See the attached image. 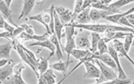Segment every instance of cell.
I'll use <instances>...</instances> for the list:
<instances>
[{
  "label": "cell",
  "mask_w": 134,
  "mask_h": 84,
  "mask_svg": "<svg viewBox=\"0 0 134 84\" xmlns=\"http://www.w3.org/2000/svg\"><path fill=\"white\" fill-rule=\"evenodd\" d=\"M93 63H96L98 66V68L100 71V76L96 79V83H100L103 82H107V81H111L117 79V74L116 71L107 65L103 64L102 62L97 59H93L92 60Z\"/></svg>",
  "instance_id": "obj_1"
},
{
  "label": "cell",
  "mask_w": 134,
  "mask_h": 84,
  "mask_svg": "<svg viewBox=\"0 0 134 84\" xmlns=\"http://www.w3.org/2000/svg\"><path fill=\"white\" fill-rule=\"evenodd\" d=\"M65 30V37H66V44L64 47V50L68 53V59L67 61H70L71 53L74 49L76 48V44L74 41V34L77 33L75 32V28H74L71 24H68L64 25Z\"/></svg>",
  "instance_id": "obj_2"
},
{
  "label": "cell",
  "mask_w": 134,
  "mask_h": 84,
  "mask_svg": "<svg viewBox=\"0 0 134 84\" xmlns=\"http://www.w3.org/2000/svg\"><path fill=\"white\" fill-rule=\"evenodd\" d=\"M107 53H109L110 55V57L113 58V60H114V62L116 63V68H117V79L118 80H124L128 79L126 74L124 72V68L121 66L120 62L119 54L114 50V47L111 45L110 46H108Z\"/></svg>",
  "instance_id": "obj_3"
},
{
  "label": "cell",
  "mask_w": 134,
  "mask_h": 84,
  "mask_svg": "<svg viewBox=\"0 0 134 84\" xmlns=\"http://www.w3.org/2000/svg\"><path fill=\"white\" fill-rule=\"evenodd\" d=\"M76 48L81 50H89L91 49V41L89 40V33L82 32L81 34H77L74 38Z\"/></svg>",
  "instance_id": "obj_4"
},
{
  "label": "cell",
  "mask_w": 134,
  "mask_h": 84,
  "mask_svg": "<svg viewBox=\"0 0 134 84\" xmlns=\"http://www.w3.org/2000/svg\"><path fill=\"white\" fill-rule=\"evenodd\" d=\"M54 11L57 13L59 20L64 25L71 23L73 16V11L64 6H55Z\"/></svg>",
  "instance_id": "obj_5"
},
{
  "label": "cell",
  "mask_w": 134,
  "mask_h": 84,
  "mask_svg": "<svg viewBox=\"0 0 134 84\" xmlns=\"http://www.w3.org/2000/svg\"><path fill=\"white\" fill-rule=\"evenodd\" d=\"M26 69L25 64L19 63L13 67V77L11 80L12 84H28L22 78V71Z\"/></svg>",
  "instance_id": "obj_6"
},
{
  "label": "cell",
  "mask_w": 134,
  "mask_h": 84,
  "mask_svg": "<svg viewBox=\"0 0 134 84\" xmlns=\"http://www.w3.org/2000/svg\"><path fill=\"white\" fill-rule=\"evenodd\" d=\"M83 65L85 67V74L84 76L87 78H93V79H97L100 75V71L99 68L95 66V64L91 61H85L83 63Z\"/></svg>",
  "instance_id": "obj_7"
},
{
  "label": "cell",
  "mask_w": 134,
  "mask_h": 84,
  "mask_svg": "<svg viewBox=\"0 0 134 84\" xmlns=\"http://www.w3.org/2000/svg\"><path fill=\"white\" fill-rule=\"evenodd\" d=\"M130 2H133V0H118V1H114L113 2H111L108 5V10L106 11L107 16L120 13L119 10L120 9V8H122L123 6Z\"/></svg>",
  "instance_id": "obj_8"
},
{
  "label": "cell",
  "mask_w": 134,
  "mask_h": 84,
  "mask_svg": "<svg viewBox=\"0 0 134 84\" xmlns=\"http://www.w3.org/2000/svg\"><path fill=\"white\" fill-rule=\"evenodd\" d=\"M93 59H97L98 61H100V62H102L103 64L107 65V67L112 68L114 71L117 72V68H116V65L113 60V58L110 57V55L109 53H103L101 55H94L92 54L91 58H90V61H91Z\"/></svg>",
  "instance_id": "obj_9"
},
{
  "label": "cell",
  "mask_w": 134,
  "mask_h": 84,
  "mask_svg": "<svg viewBox=\"0 0 134 84\" xmlns=\"http://www.w3.org/2000/svg\"><path fill=\"white\" fill-rule=\"evenodd\" d=\"M0 11L2 13V16L4 18L5 21L7 20L9 21V23L11 25L15 27V28H19V26L17 25L15 21L12 19V11L11 10V9L8 8L6 4L5 3V1L3 0H0Z\"/></svg>",
  "instance_id": "obj_10"
},
{
  "label": "cell",
  "mask_w": 134,
  "mask_h": 84,
  "mask_svg": "<svg viewBox=\"0 0 134 84\" xmlns=\"http://www.w3.org/2000/svg\"><path fill=\"white\" fill-rule=\"evenodd\" d=\"M50 35L46 32L43 34H29L25 32H22L20 35L17 38V39H21L23 41H28V40H33V41H44L45 40H48L49 38Z\"/></svg>",
  "instance_id": "obj_11"
},
{
  "label": "cell",
  "mask_w": 134,
  "mask_h": 84,
  "mask_svg": "<svg viewBox=\"0 0 134 84\" xmlns=\"http://www.w3.org/2000/svg\"><path fill=\"white\" fill-rule=\"evenodd\" d=\"M92 53L89 50H81L75 48L72 51L71 56L79 61H90V58Z\"/></svg>",
  "instance_id": "obj_12"
},
{
  "label": "cell",
  "mask_w": 134,
  "mask_h": 84,
  "mask_svg": "<svg viewBox=\"0 0 134 84\" xmlns=\"http://www.w3.org/2000/svg\"><path fill=\"white\" fill-rule=\"evenodd\" d=\"M38 3L37 1L35 0H25L23 1V5H22V9L21 11L19 17V20H20L21 19H25L26 18L33 9V8L35 7V4Z\"/></svg>",
  "instance_id": "obj_13"
},
{
  "label": "cell",
  "mask_w": 134,
  "mask_h": 84,
  "mask_svg": "<svg viewBox=\"0 0 134 84\" xmlns=\"http://www.w3.org/2000/svg\"><path fill=\"white\" fill-rule=\"evenodd\" d=\"M113 41V44H112L111 46L114 47V49L117 52V53H118V54L120 53V56H122V57H126L130 63H132L133 65H134L133 60L130 57V56L129 55V53L126 52V51L124 50L123 42L120 41V40H117V39L114 40V41Z\"/></svg>",
  "instance_id": "obj_14"
},
{
  "label": "cell",
  "mask_w": 134,
  "mask_h": 84,
  "mask_svg": "<svg viewBox=\"0 0 134 84\" xmlns=\"http://www.w3.org/2000/svg\"><path fill=\"white\" fill-rule=\"evenodd\" d=\"M13 61L10 60L9 62L0 68V81L3 82L13 74Z\"/></svg>",
  "instance_id": "obj_15"
},
{
  "label": "cell",
  "mask_w": 134,
  "mask_h": 84,
  "mask_svg": "<svg viewBox=\"0 0 134 84\" xmlns=\"http://www.w3.org/2000/svg\"><path fill=\"white\" fill-rule=\"evenodd\" d=\"M34 46H38V47H41V48H47L50 51V55L48 56V57L47 58L48 60H49L51 57H52L54 54H55V47L54 45L52 43V41L48 39V40H45L44 41H36L33 42L30 44V47H34Z\"/></svg>",
  "instance_id": "obj_16"
},
{
  "label": "cell",
  "mask_w": 134,
  "mask_h": 84,
  "mask_svg": "<svg viewBox=\"0 0 134 84\" xmlns=\"http://www.w3.org/2000/svg\"><path fill=\"white\" fill-rule=\"evenodd\" d=\"M53 15H54V34H55L58 41L60 42V44L62 45V30H63L64 25L59 20V18H58L57 13L55 12L54 9L53 11Z\"/></svg>",
  "instance_id": "obj_17"
},
{
  "label": "cell",
  "mask_w": 134,
  "mask_h": 84,
  "mask_svg": "<svg viewBox=\"0 0 134 84\" xmlns=\"http://www.w3.org/2000/svg\"><path fill=\"white\" fill-rule=\"evenodd\" d=\"M52 43L54 45L55 47V54H56V57L57 60L58 61H63L64 60V54H63V51L62 50V44H60V42L58 41L57 37L55 36V34H52L49 38H48Z\"/></svg>",
  "instance_id": "obj_18"
},
{
  "label": "cell",
  "mask_w": 134,
  "mask_h": 84,
  "mask_svg": "<svg viewBox=\"0 0 134 84\" xmlns=\"http://www.w3.org/2000/svg\"><path fill=\"white\" fill-rule=\"evenodd\" d=\"M90 9H91V7H89V8L83 10L81 12H80L77 15V16L76 17L74 22L77 23V24H80V25H87V24H89L90 22H91L90 17H89Z\"/></svg>",
  "instance_id": "obj_19"
},
{
  "label": "cell",
  "mask_w": 134,
  "mask_h": 84,
  "mask_svg": "<svg viewBox=\"0 0 134 84\" xmlns=\"http://www.w3.org/2000/svg\"><path fill=\"white\" fill-rule=\"evenodd\" d=\"M134 8H131L130 10L126 11H124V12H120V13H117V14H114L112 15H108L107 17L104 18L105 20L110 21V22H112L114 24H117L118 25V21L120 19H122L123 17H125L131 13H133Z\"/></svg>",
  "instance_id": "obj_20"
},
{
  "label": "cell",
  "mask_w": 134,
  "mask_h": 84,
  "mask_svg": "<svg viewBox=\"0 0 134 84\" xmlns=\"http://www.w3.org/2000/svg\"><path fill=\"white\" fill-rule=\"evenodd\" d=\"M72 63V61H58L57 63H52L51 65V68L52 70H57V71H59V72H62L63 74H67L68 73V67L70 66V64Z\"/></svg>",
  "instance_id": "obj_21"
},
{
  "label": "cell",
  "mask_w": 134,
  "mask_h": 84,
  "mask_svg": "<svg viewBox=\"0 0 134 84\" xmlns=\"http://www.w3.org/2000/svg\"><path fill=\"white\" fill-rule=\"evenodd\" d=\"M12 48V43L11 41L0 44V59H9Z\"/></svg>",
  "instance_id": "obj_22"
},
{
  "label": "cell",
  "mask_w": 134,
  "mask_h": 84,
  "mask_svg": "<svg viewBox=\"0 0 134 84\" xmlns=\"http://www.w3.org/2000/svg\"><path fill=\"white\" fill-rule=\"evenodd\" d=\"M107 16V13L104 11H100L95 9L93 8H91L90 12H89V17L91 21L92 22H97L101 19H104Z\"/></svg>",
  "instance_id": "obj_23"
},
{
  "label": "cell",
  "mask_w": 134,
  "mask_h": 84,
  "mask_svg": "<svg viewBox=\"0 0 134 84\" xmlns=\"http://www.w3.org/2000/svg\"><path fill=\"white\" fill-rule=\"evenodd\" d=\"M49 63H48V60L45 57H40L38 59V66H37V70L38 72L39 75L43 74L46 70L48 69Z\"/></svg>",
  "instance_id": "obj_24"
},
{
  "label": "cell",
  "mask_w": 134,
  "mask_h": 84,
  "mask_svg": "<svg viewBox=\"0 0 134 84\" xmlns=\"http://www.w3.org/2000/svg\"><path fill=\"white\" fill-rule=\"evenodd\" d=\"M91 49L90 51L93 54L95 52H97V44L99 41L101 39L100 34L98 33H95V32H91Z\"/></svg>",
  "instance_id": "obj_25"
},
{
  "label": "cell",
  "mask_w": 134,
  "mask_h": 84,
  "mask_svg": "<svg viewBox=\"0 0 134 84\" xmlns=\"http://www.w3.org/2000/svg\"><path fill=\"white\" fill-rule=\"evenodd\" d=\"M41 76L45 80L47 84H54L56 83V76L54 75L53 70L52 68H48L46 72H44Z\"/></svg>",
  "instance_id": "obj_26"
},
{
  "label": "cell",
  "mask_w": 134,
  "mask_h": 84,
  "mask_svg": "<svg viewBox=\"0 0 134 84\" xmlns=\"http://www.w3.org/2000/svg\"><path fill=\"white\" fill-rule=\"evenodd\" d=\"M133 34L129 33L124 38V42L123 44L124 50L126 51V53H129L130 51V49L131 46L133 45Z\"/></svg>",
  "instance_id": "obj_27"
},
{
  "label": "cell",
  "mask_w": 134,
  "mask_h": 84,
  "mask_svg": "<svg viewBox=\"0 0 134 84\" xmlns=\"http://www.w3.org/2000/svg\"><path fill=\"white\" fill-rule=\"evenodd\" d=\"M82 4H83V1H80V0H77L74 2V12H73V16H72V19H71V23H73L76 17L77 16V15L81 12V9H82Z\"/></svg>",
  "instance_id": "obj_28"
},
{
  "label": "cell",
  "mask_w": 134,
  "mask_h": 84,
  "mask_svg": "<svg viewBox=\"0 0 134 84\" xmlns=\"http://www.w3.org/2000/svg\"><path fill=\"white\" fill-rule=\"evenodd\" d=\"M107 51H108V46L104 42L103 38H101L98 42L97 52L98 53V55H101V54H103V53H107Z\"/></svg>",
  "instance_id": "obj_29"
},
{
  "label": "cell",
  "mask_w": 134,
  "mask_h": 84,
  "mask_svg": "<svg viewBox=\"0 0 134 84\" xmlns=\"http://www.w3.org/2000/svg\"><path fill=\"white\" fill-rule=\"evenodd\" d=\"M91 8H93V9L100 11H107L108 10V6L105 5L103 4L102 0L101 1H93L92 4L91 5Z\"/></svg>",
  "instance_id": "obj_30"
},
{
  "label": "cell",
  "mask_w": 134,
  "mask_h": 84,
  "mask_svg": "<svg viewBox=\"0 0 134 84\" xmlns=\"http://www.w3.org/2000/svg\"><path fill=\"white\" fill-rule=\"evenodd\" d=\"M133 83V81L130 79H126L124 80H120L118 79H116L111 81H107V82H103L100 83H95V84H131Z\"/></svg>",
  "instance_id": "obj_31"
},
{
  "label": "cell",
  "mask_w": 134,
  "mask_h": 84,
  "mask_svg": "<svg viewBox=\"0 0 134 84\" xmlns=\"http://www.w3.org/2000/svg\"><path fill=\"white\" fill-rule=\"evenodd\" d=\"M84 62H85V61H79V63H77V64H76V66H75V67L73 68L72 70H71V71H70L68 74H65V75H64V76L62 78V80H60L58 83H54V84H62L63 83V82H64V80H66V79H67V78H68V77L70 75H71V74H72L73 73H74V71H75V70H77V69L79 67H81V65H83V63H84Z\"/></svg>",
  "instance_id": "obj_32"
},
{
  "label": "cell",
  "mask_w": 134,
  "mask_h": 84,
  "mask_svg": "<svg viewBox=\"0 0 134 84\" xmlns=\"http://www.w3.org/2000/svg\"><path fill=\"white\" fill-rule=\"evenodd\" d=\"M19 45H20L21 47L22 48V50H23L26 53H27V54H28V55H29V56L31 57L32 60H34L35 61H38V59L36 58V57H35V54L34 53L32 52L31 51H30L29 49L26 48V47H25V46H24V45H23V44L21 43V42H19Z\"/></svg>",
  "instance_id": "obj_33"
},
{
  "label": "cell",
  "mask_w": 134,
  "mask_h": 84,
  "mask_svg": "<svg viewBox=\"0 0 134 84\" xmlns=\"http://www.w3.org/2000/svg\"><path fill=\"white\" fill-rule=\"evenodd\" d=\"M21 27L24 29V31L25 33L29 34H35V31H34V28L32 27V25H28V24H22L21 25Z\"/></svg>",
  "instance_id": "obj_34"
},
{
  "label": "cell",
  "mask_w": 134,
  "mask_h": 84,
  "mask_svg": "<svg viewBox=\"0 0 134 84\" xmlns=\"http://www.w3.org/2000/svg\"><path fill=\"white\" fill-rule=\"evenodd\" d=\"M0 38H5V39H7L8 40V41H11L12 43V41L15 40V38H14V37H13V35L10 34V33H9V32H2V33H0Z\"/></svg>",
  "instance_id": "obj_35"
},
{
  "label": "cell",
  "mask_w": 134,
  "mask_h": 84,
  "mask_svg": "<svg viewBox=\"0 0 134 84\" xmlns=\"http://www.w3.org/2000/svg\"><path fill=\"white\" fill-rule=\"evenodd\" d=\"M15 28V27L11 25L10 24L9 22H7L6 21H5V23H4V27H3V29L5 30V32H9L12 34V33L14 32V29Z\"/></svg>",
  "instance_id": "obj_36"
},
{
  "label": "cell",
  "mask_w": 134,
  "mask_h": 84,
  "mask_svg": "<svg viewBox=\"0 0 134 84\" xmlns=\"http://www.w3.org/2000/svg\"><path fill=\"white\" fill-rule=\"evenodd\" d=\"M24 29L19 26V28H15V29H14V32L12 33V35H13V37H14V38L15 39V38H17L19 35H20L22 33V32H24Z\"/></svg>",
  "instance_id": "obj_37"
},
{
  "label": "cell",
  "mask_w": 134,
  "mask_h": 84,
  "mask_svg": "<svg viewBox=\"0 0 134 84\" xmlns=\"http://www.w3.org/2000/svg\"><path fill=\"white\" fill-rule=\"evenodd\" d=\"M93 1H91V0H87V1H83L82 4V9H81V11L89 7H91V4H92Z\"/></svg>",
  "instance_id": "obj_38"
},
{
  "label": "cell",
  "mask_w": 134,
  "mask_h": 84,
  "mask_svg": "<svg viewBox=\"0 0 134 84\" xmlns=\"http://www.w3.org/2000/svg\"><path fill=\"white\" fill-rule=\"evenodd\" d=\"M126 19H127V21L130 22V25H133V13H131V14H130V15H126Z\"/></svg>",
  "instance_id": "obj_39"
},
{
  "label": "cell",
  "mask_w": 134,
  "mask_h": 84,
  "mask_svg": "<svg viewBox=\"0 0 134 84\" xmlns=\"http://www.w3.org/2000/svg\"><path fill=\"white\" fill-rule=\"evenodd\" d=\"M10 59H0V68L9 62Z\"/></svg>",
  "instance_id": "obj_40"
},
{
  "label": "cell",
  "mask_w": 134,
  "mask_h": 84,
  "mask_svg": "<svg viewBox=\"0 0 134 84\" xmlns=\"http://www.w3.org/2000/svg\"><path fill=\"white\" fill-rule=\"evenodd\" d=\"M4 23H5V19H4V18H3L2 15H0V28H2V29H3Z\"/></svg>",
  "instance_id": "obj_41"
},
{
  "label": "cell",
  "mask_w": 134,
  "mask_h": 84,
  "mask_svg": "<svg viewBox=\"0 0 134 84\" xmlns=\"http://www.w3.org/2000/svg\"><path fill=\"white\" fill-rule=\"evenodd\" d=\"M12 2H13L12 0H6V1H5V3L6 4V5H7V7L10 9L11 4L12 3Z\"/></svg>",
  "instance_id": "obj_42"
},
{
  "label": "cell",
  "mask_w": 134,
  "mask_h": 84,
  "mask_svg": "<svg viewBox=\"0 0 134 84\" xmlns=\"http://www.w3.org/2000/svg\"><path fill=\"white\" fill-rule=\"evenodd\" d=\"M2 83V82H1V81H0V84Z\"/></svg>",
  "instance_id": "obj_43"
},
{
  "label": "cell",
  "mask_w": 134,
  "mask_h": 84,
  "mask_svg": "<svg viewBox=\"0 0 134 84\" xmlns=\"http://www.w3.org/2000/svg\"><path fill=\"white\" fill-rule=\"evenodd\" d=\"M131 84H133V83H131Z\"/></svg>",
  "instance_id": "obj_44"
}]
</instances>
